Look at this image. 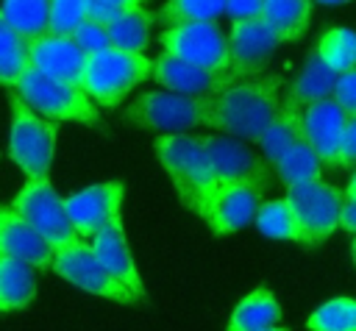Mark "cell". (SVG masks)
<instances>
[{
  "instance_id": "1",
  "label": "cell",
  "mask_w": 356,
  "mask_h": 331,
  "mask_svg": "<svg viewBox=\"0 0 356 331\" xmlns=\"http://www.w3.org/2000/svg\"><path fill=\"white\" fill-rule=\"evenodd\" d=\"M281 75L239 78L214 95V131L259 142L281 111Z\"/></svg>"
},
{
  "instance_id": "2",
  "label": "cell",
  "mask_w": 356,
  "mask_h": 331,
  "mask_svg": "<svg viewBox=\"0 0 356 331\" xmlns=\"http://www.w3.org/2000/svg\"><path fill=\"white\" fill-rule=\"evenodd\" d=\"M156 156L164 167V172L170 175L181 203L195 211L197 217H203L217 181L211 175L206 150H203V136H192V134H159L156 136Z\"/></svg>"
},
{
  "instance_id": "3",
  "label": "cell",
  "mask_w": 356,
  "mask_h": 331,
  "mask_svg": "<svg viewBox=\"0 0 356 331\" xmlns=\"http://www.w3.org/2000/svg\"><path fill=\"white\" fill-rule=\"evenodd\" d=\"M122 120L156 134H186L214 128V97H189L178 92H145L125 106Z\"/></svg>"
},
{
  "instance_id": "4",
  "label": "cell",
  "mask_w": 356,
  "mask_h": 331,
  "mask_svg": "<svg viewBox=\"0 0 356 331\" xmlns=\"http://www.w3.org/2000/svg\"><path fill=\"white\" fill-rule=\"evenodd\" d=\"M8 106H11V125H8V156L11 161L31 178L47 175L50 161L56 153V125L53 120L39 117L14 86H8Z\"/></svg>"
},
{
  "instance_id": "5",
  "label": "cell",
  "mask_w": 356,
  "mask_h": 331,
  "mask_svg": "<svg viewBox=\"0 0 356 331\" xmlns=\"http://www.w3.org/2000/svg\"><path fill=\"white\" fill-rule=\"evenodd\" d=\"M14 89L44 120H70L83 125H95L100 120L97 103L86 95L83 86L50 78L36 67H28Z\"/></svg>"
},
{
  "instance_id": "6",
  "label": "cell",
  "mask_w": 356,
  "mask_h": 331,
  "mask_svg": "<svg viewBox=\"0 0 356 331\" xmlns=\"http://www.w3.org/2000/svg\"><path fill=\"white\" fill-rule=\"evenodd\" d=\"M153 64L145 58V53H128L117 47H106L95 56H89L86 75H83V89L97 106H120L122 97L139 86L142 81L153 78Z\"/></svg>"
},
{
  "instance_id": "7",
  "label": "cell",
  "mask_w": 356,
  "mask_h": 331,
  "mask_svg": "<svg viewBox=\"0 0 356 331\" xmlns=\"http://www.w3.org/2000/svg\"><path fill=\"white\" fill-rule=\"evenodd\" d=\"M8 206L22 220H28L56 250L70 248L81 239L67 214V200L58 197L47 175H31Z\"/></svg>"
},
{
  "instance_id": "8",
  "label": "cell",
  "mask_w": 356,
  "mask_h": 331,
  "mask_svg": "<svg viewBox=\"0 0 356 331\" xmlns=\"http://www.w3.org/2000/svg\"><path fill=\"white\" fill-rule=\"evenodd\" d=\"M53 273L89 295H100V298H108L117 303H139V298L103 267V261L95 256L89 239H78L75 245L56 250Z\"/></svg>"
},
{
  "instance_id": "9",
  "label": "cell",
  "mask_w": 356,
  "mask_h": 331,
  "mask_svg": "<svg viewBox=\"0 0 356 331\" xmlns=\"http://www.w3.org/2000/svg\"><path fill=\"white\" fill-rule=\"evenodd\" d=\"M161 47L164 53L178 56L184 61H192L217 72H231V42L217 22L170 25L161 33Z\"/></svg>"
},
{
  "instance_id": "10",
  "label": "cell",
  "mask_w": 356,
  "mask_h": 331,
  "mask_svg": "<svg viewBox=\"0 0 356 331\" xmlns=\"http://www.w3.org/2000/svg\"><path fill=\"white\" fill-rule=\"evenodd\" d=\"M306 236H309V248L320 245L323 239H328L337 228H339V217H342V206L345 197L342 189L323 184V181H312V184H300V186H289L286 192Z\"/></svg>"
},
{
  "instance_id": "11",
  "label": "cell",
  "mask_w": 356,
  "mask_h": 331,
  "mask_svg": "<svg viewBox=\"0 0 356 331\" xmlns=\"http://www.w3.org/2000/svg\"><path fill=\"white\" fill-rule=\"evenodd\" d=\"M261 195L264 189L256 184H239V181H228V184H217L206 211H203V223L217 234H234L242 231L245 225L256 223V214L261 209Z\"/></svg>"
},
{
  "instance_id": "12",
  "label": "cell",
  "mask_w": 356,
  "mask_h": 331,
  "mask_svg": "<svg viewBox=\"0 0 356 331\" xmlns=\"http://www.w3.org/2000/svg\"><path fill=\"white\" fill-rule=\"evenodd\" d=\"M203 150L217 184L239 181V184H256L261 189L270 186V167H267L270 161L259 159L242 142L228 136H203Z\"/></svg>"
},
{
  "instance_id": "13",
  "label": "cell",
  "mask_w": 356,
  "mask_h": 331,
  "mask_svg": "<svg viewBox=\"0 0 356 331\" xmlns=\"http://www.w3.org/2000/svg\"><path fill=\"white\" fill-rule=\"evenodd\" d=\"M228 42H231V72L236 78L259 75L267 67L270 56L278 50V45H284L278 31L270 28L261 17L234 19Z\"/></svg>"
},
{
  "instance_id": "14",
  "label": "cell",
  "mask_w": 356,
  "mask_h": 331,
  "mask_svg": "<svg viewBox=\"0 0 356 331\" xmlns=\"http://www.w3.org/2000/svg\"><path fill=\"white\" fill-rule=\"evenodd\" d=\"M153 81L161 83L170 92L189 95V97H214L234 81H239L234 72H217L192 61H184L178 56L161 53L153 64Z\"/></svg>"
},
{
  "instance_id": "15",
  "label": "cell",
  "mask_w": 356,
  "mask_h": 331,
  "mask_svg": "<svg viewBox=\"0 0 356 331\" xmlns=\"http://www.w3.org/2000/svg\"><path fill=\"white\" fill-rule=\"evenodd\" d=\"M350 114L334 100H317L303 108V131L312 147L317 150L323 167H342V145H345V131H348Z\"/></svg>"
},
{
  "instance_id": "16",
  "label": "cell",
  "mask_w": 356,
  "mask_h": 331,
  "mask_svg": "<svg viewBox=\"0 0 356 331\" xmlns=\"http://www.w3.org/2000/svg\"><path fill=\"white\" fill-rule=\"evenodd\" d=\"M120 209H122V184L120 181L95 184V186H86L67 197V214L81 239H92L106 223L120 217Z\"/></svg>"
},
{
  "instance_id": "17",
  "label": "cell",
  "mask_w": 356,
  "mask_h": 331,
  "mask_svg": "<svg viewBox=\"0 0 356 331\" xmlns=\"http://www.w3.org/2000/svg\"><path fill=\"white\" fill-rule=\"evenodd\" d=\"M86 64H89V53L72 36L47 33L42 39L31 42V67L42 70L50 78L83 86Z\"/></svg>"
},
{
  "instance_id": "18",
  "label": "cell",
  "mask_w": 356,
  "mask_h": 331,
  "mask_svg": "<svg viewBox=\"0 0 356 331\" xmlns=\"http://www.w3.org/2000/svg\"><path fill=\"white\" fill-rule=\"evenodd\" d=\"M0 253L28 261L36 270H53L56 248L11 206L0 209Z\"/></svg>"
},
{
  "instance_id": "19",
  "label": "cell",
  "mask_w": 356,
  "mask_h": 331,
  "mask_svg": "<svg viewBox=\"0 0 356 331\" xmlns=\"http://www.w3.org/2000/svg\"><path fill=\"white\" fill-rule=\"evenodd\" d=\"M89 242H92L95 256L103 261V267L114 278H120L142 303L145 300V284H142V275H139L136 261L131 256V248H128V239H125V228H122V217H114L111 223H106Z\"/></svg>"
},
{
  "instance_id": "20",
  "label": "cell",
  "mask_w": 356,
  "mask_h": 331,
  "mask_svg": "<svg viewBox=\"0 0 356 331\" xmlns=\"http://www.w3.org/2000/svg\"><path fill=\"white\" fill-rule=\"evenodd\" d=\"M300 106H303V103H298L292 95H286L284 103H281V111L275 114V120L270 122V128H267L264 136L259 139L261 153H264V159L270 161V167H273L298 139L306 136V131H303V108H300Z\"/></svg>"
},
{
  "instance_id": "21",
  "label": "cell",
  "mask_w": 356,
  "mask_h": 331,
  "mask_svg": "<svg viewBox=\"0 0 356 331\" xmlns=\"http://www.w3.org/2000/svg\"><path fill=\"white\" fill-rule=\"evenodd\" d=\"M337 81H339V72H337L334 67H328V61H325V58L317 53V47H314V50L306 56V61H303V67H300V75L292 81L289 95H292L298 103H303V106L317 103V100H328V97H334Z\"/></svg>"
},
{
  "instance_id": "22",
  "label": "cell",
  "mask_w": 356,
  "mask_h": 331,
  "mask_svg": "<svg viewBox=\"0 0 356 331\" xmlns=\"http://www.w3.org/2000/svg\"><path fill=\"white\" fill-rule=\"evenodd\" d=\"M28 261L0 253V312L25 309L36 295V278Z\"/></svg>"
},
{
  "instance_id": "23",
  "label": "cell",
  "mask_w": 356,
  "mask_h": 331,
  "mask_svg": "<svg viewBox=\"0 0 356 331\" xmlns=\"http://www.w3.org/2000/svg\"><path fill=\"white\" fill-rule=\"evenodd\" d=\"M278 320H281V306L275 295L267 286H259L234 306L225 331H261L278 325Z\"/></svg>"
},
{
  "instance_id": "24",
  "label": "cell",
  "mask_w": 356,
  "mask_h": 331,
  "mask_svg": "<svg viewBox=\"0 0 356 331\" xmlns=\"http://www.w3.org/2000/svg\"><path fill=\"white\" fill-rule=\"evenodd\" d=\"M253 225L259 228V234H264L270 239H286V242H298V245L309 248V236H306V231H303L289 197L264 200Z\"/></svg>"
},
{
  "instance_id": "25",
  "label": "cell",
  "mask_w": 356,
  "mask_h": 331,
  "mask_svg": "<svg viewBox=\"0 0 356 331\" xmlns=\"http://www.w3.org/2000/svg\"><path fill=\"white\" fill-rule=\"evenodd\" d=\"M275 175L289 186H300V184H312V181H320L323 175V161L317 156V150L312 147V142L303 136L298 139L275 164H273Z\"/></svg>"
},
{
  "instance_id": "26",
  "label": "cell",
  "mask_w": 356,
  "mask_h": 331,
  "mask_svg": "<svg viewBox=\"0 0 356 331\" xmlns=\"http://www.w3.org/2000/svg\"><path fill=\"white\" fill-rule=\"evenodd\" d=\"M314 0H264L261 19L278 31L284 42H295L306 33Z\"/></svg>"
},
{
  "instance_id": "27",
  "label": "cell",
  "mask_w": 356,
  "mask_h": 331,
  "mask_svg": "<svg viewBox=\"0 0 356 331\" xmlns=\"http://www.w3.org/2000/svg\"><path fill=\"white\" fill-rule=\"evenodd\" d=\"M31 67V39L14 31L0 14V83L17 86Z\"/></svg>"
},
{
  "instance_id": "28",
  "label": "cell",
  "mask_w": 356,
  "mask_h": 331,
  "mask_svg": "<svg viewBox=\"0 0 356 331\" xmlns=\"http://www.w3.org/2000/svg\"><path fill=\"white\" fill-rule=\"evenodd\" d=\"M0 14L31 42L50 33V0H3Z\"/></svg>"
},
{
  "instance_id": "29",
  "label": "cell",
  "mask_w": 356,
  "mask_h": 331,
  "mask_svg": "<svg viewBox=\"0 0 356 331\" xmlns=\"http://www.w3.org/2000/svg\"><path fill=\"white\" fill-rule=\"evenodd\" d=\"M150 14L142 8H131L108 22V39L111 47L128 50V53H145L150 47Z\"/></svg>"
},
{
  "instance_id": "30",
  "label": "cell",
  "mask_w": 356,
  "mask_h": 331,
  "mask_svg": "<svg viewBox=\"0 0 356 331\" xmlns=\"http://www.w3.org/2000/svg\"><path fill=\"white\" fill-rule=\"evenodd\" d=\"M228 0H167L159 8V19L170 25H184V22H214L217 17L225 14Z\"/></svg>"
},
{
  "instance_id": "31",
  "label": "cell",
  "mask_w": 356,
  "mask_h": 331,
  "mask_svg": "<svg viewBox=\"0 0 356 331\" xmlns=\"http://www.w3.org/2000/svg\"><path fill=\"white\" fill-rule=\"evenodd\" d=\"M317 53L334 67L337 72H348L356 67V31L350 28H331L317 39Z\"/></svg>"
},
{
  "instance_id": "32",
  "label": "cell",
  "mask_w": 356,
  "mask_h": 331,
  "mask_svg": "<svg viewBox=\"0 0 356 331\" xmlns=\"http://www.w3.org/2000/svg\"><path fill=\"white\" fill-rule=\"evenodd\" d=\"M309 331H356V300L353 298H334L317 306L309 320Z\"/></svg>"
},
{
  "instance_id": "33",
  "label": "cell",
  "mask_w": 356,
  "mask_h": 331,
  "mask_svg": "<svg viewBox=\"0 0 356 331\" xmlns=\"http://www.w3.org/2000/svg\"><path fill=\"white\" fill-rule=\"evenodd\" d=\"M89 19V0H50V33L72 36Z\"/></svg>"
},
{
  "instance_id": "34",
  "label": "cell",
  "mask_w": 356,
  "mask_h": 331,
  "mask_svg": "<svg viewBox=\"0 0 356 331\" xmlns=\"http://www.w3.org/2000/svg\"><path fill=\"white\" fill-rule=\"evenodd\" d=\"M72 39L89 53V56H95V53H100V50H106V47H111V39H108V25L106 22H100V19H86L75 33H72Z\"/></svg>"
},
{
  "instance_id": "35",
  "label": "cell",
  "mask_w": 356,
  "mask_h": 331,
  "mask_svg": "<svg viewBox=\"0 0 356 331\" xmlns=\"http://www.w3.org/2000/svg\"><path fill=\"white\" fill-rule=\"evenodd\" d=\"M142 6H145V0H89V17L108 25L120 14H125L131 8H142Z\"/></svg>"
},
{
  "instance_id": "36",
  "label": "cell",
  "mask_w": 356,
  "mask_h": 331,
  "mask_svg": "<svg viewBox=\"0 0 356 331\" xmlns=\"http://www.w3.org/2000/svg\"><path fill=\"white\" fill-rule=\"evenodd\" d=\"M334 100L350 114L356 117V67L348 72H339V81L334 86Z\"/></svg>"
},
{
  "instance_id": "37",
  "label": "cell",
  "mask_w": 356,
  "mask_h": 331,
  "mask_svg": "<svg viewBox=\"0 0 356 331\" xmlns=\"http://www.w3.org/2000/svg\"><path fill=\"white\" fill-rule=\"evenodd\" d=\"M261 8H264V0H228L225 14L231 19H256L261 17Z\"/></svg>"
},
{
  "instance_id": "38",
  "label": "cell",
  "mask_w": 356,
  "mask_h": 331,
  "mask_svg": "<svg viewBox=\"0 0 356 331\" xmlns=\"http://www.w3.org/2000/svg\"><path fill=\"white\" fill-rule=\"evenodd\" d=\"M356 164V117L348 120V131H345V145H342V167Z\"/></svg>"
},
{
  "instance_id": "39",
  "label": "cell",
  "mask_w": 356,
  "mask_h": 331,
  "mask_svg": "<svg viewBox=\"0 0 356 331\" xmlns=\"http://www.w3.org/2000/svg\"><path fill=\"white\" fill-rule=\"evenodd\" d=\"M339 228H345V231H353V234H356V200H353V197H345L342 217H339Z\"/></svg>"
},
{
  "instance_id": "40",
  "label": "cell",
  "mask_w": 356,
  "mask_h": 331,
  "mask_svg": "<svg viewBox=\"0 0 356 331\" xmlns=\"http://www.w3.org/2000/svg\"><path fill=\"white\" fill-rule=\"evenodd\" d=\"M345 195L356 200V172H353V178H350V184H348V192H345Z\"/></svg>"
},
{
  "instance_id": "41",
  "label": "cell",
  "mask_w": 356,
  "mask_h": 331,
  "mask_svg": "<svg viewBox=\"0 0 356 331\" xmlns=\"http://www.w3.org/2000/svg\"><path fill=\"white\" fill-rule=\"evenodd\" d=\"M314 3H323V6H342V3H350V0H314Z\"/></svg>"
},
{
  "instance_id": "42",
  "label": "cell",
  "mask_w": 356,
  "mask_h": 331,
  "mask_svg": "<svg viewBox=\"0 0 356 331\" xmlns=\"http://www.w3.org/2000/svg\"><path fill=\"white\" fill-rule=\"evenodd\" d=\"M261 331H286L284 325H270V328H261Z\"/></svg>"
},
{
  "instance_id": "43",
  "label": "cell",
  "mask_w": 356,
  "mask_h": 331,
  "mask_svg": "<svg viewBox=\"0 0 356 331\" xmlns=\"http://www.w3.org/2000/svg\"><path fill=\"white\" fill-rule=\"evenodd\" d=\"M350 256H353V264H356V239H353V245H350Z\"/></svg>"
}]
</instances>
